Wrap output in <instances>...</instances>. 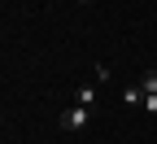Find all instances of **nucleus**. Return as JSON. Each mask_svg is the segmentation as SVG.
<instances>
[{
    "mask_svg": "<svg viewBox=\"0 0 157 144\" xmlns=\"http://www.w3.org/2000/svg\"><path fill=\"white\" fill-rule=\"evenodd\" d=\"M87 118H92V109H87V105L61 109V131H83V127H87Z\"/></svg>",
    "mask_w": 157,
    "mask_h": 144,
    "instance_id": "nucleus-1",
    "label": "nucleus"
},
{
    "mask_svg": "<svg viewBox=\"0 0 157 144\" xmlns=\"http://www.w3.org/2000/svg\"><path fill=\"white\" fill-rule=\"evenodd\" d=\"M140 92H144V96H157V70H144V79H140Z\"/></svg>",
    "mask_w": 157,
    "mask_h": 144,
    "instance_id": "nucleus-2",
    "label": "nucleus"
},
{
    "mask_svg": "<svg viewBox=\"0 0 157 144\" xmlns=\"http://www.w3.org/2000/svg\"><path fill=\"white\" fill-rule=\"evenodd\" d=\"M74 105H87V109H92V105H96V88H78V92H74Z\"/></svg>",
    "mask_w": 157,
    "mask_h": 144,
    "instance_id": "nucleus-3",
    "label": "nucleus"
},
{
    "mask_svg": "<svg viewBox=\"0 0 157 144\" xmlns=\"http://www.w3.org/2000/svg\"><path fill=\"white\" fill-rule=\"evenodd\" d=\"M122 100H127L131 109H135V105H144V92H140V83H131V88L122 92Z\"/></svg>",
    "mask_w": 157,
    "mask_h": 144,
    "instance_id": "nucleus-4",
    "label": "nucleus"
},
{
    "mask_svg": "<svg viewBox=\"0 0 157 144\" xmlns=\"http://www.w3.org/2000/svg\"><path fill=\"white\" fill-rule=\"evenodd\" d=\"M144 114H157V96H144Z\"/></svg>",
    "mask_w": 157,
    "mask_h": 144,
    "instance_id": "nucleus-5",
    "label": "nucleus"
}]
</instances>
